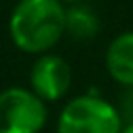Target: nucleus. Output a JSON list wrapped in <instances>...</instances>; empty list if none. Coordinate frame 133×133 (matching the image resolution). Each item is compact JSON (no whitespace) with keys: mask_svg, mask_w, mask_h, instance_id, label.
Returning <instances> with one entry per match:
<instances>
[{"mask_svg":"<svg viewBox=\"0 0 133 133\" xmlns=\"http://www.w3.org/2000/svg\"><path fill=\"white\" fill-rule=\"evenodd\" d=\"M64 15L60 0H19L8 23L10 37L21 50H48L64 31Z\"/></svg>","mask_w":133,"mask_h":133,"instance_id":"1","label":"nucleus"},{"mask_svg":"<svg viewBox=\"0 0 133 133\" xmlns=\"http://www.w3.org/2000/svg\"><path fill=\"white\" fill-rule=\"evenodd\" d=\"M121 114L98 96H77L60 112L58 133H121Z\"/></svg>","mask_w":133,"mask_h":133,"instance_id":"2","label":"nucleus"},{"mask_svg":"<svg viewBox=\"0 0 133 133\" xmlns=\"http://www.w3.org/2000/svg\"><path fill=\"white\" fill-rule=\"evenodd\" d=\"M46 123V104L25 87L0 91V133H37Z\"/></svg>","mask_w":133,"mask_h":133,"instance_id":"3","label":"nucleus"},{"mask_svg":"<svg viewBox=\"0 0 133 133\" xmlns=\"http://www.w3.org/2000/svg\"><path fill=\"white\" fill-rule=\"evenodd\" d=\"M29 79L35 96L42 100H56L69 89L71 66L58 54H42L33 62Z\"/></svg>","mask_w":133,"mask_h":133,"instance_id":"4","label":"nucleus"},{"mask_svg":"<svg viewBox=\"0 0 133 133\" xmlns=\"http://www.w3.org/2000/svg\"><path fill=\"white\" fill-rule=\"evenodd\" d=\"M106 66L116 81L133 85V31L118 33L108 44Z\"/></svg>","mask_w":133,"mask_h":133,"instance_id":"5","label":"nucleus"},{"mask_svg":"<svg viewBox=\"0 0 133 133\" xmlns=\"http://www.w3.org/2000/svg\"><path fill=\"white\" fill-rule=\"evenodd\" d=\"M98 17L87 6H73L64 15V29L77 37H91L98 31Z\"/></svg>","mask_w":133,"mask_h":133,"instance_id":"6","label":"nucleus"},{"mask_svg":"<svg viewBox=\"0 0 133 133\" xmlns=\"http://www.w3.org/2000/svg\"><path fill=\"white\" fill-rule=\"evenodd\" d=\"M121 133H133V121H131L129 125H125V127L121 129Z\"/></svg>","mask_w":133,"mask_h":133,"instance_id":"7","label":"nucleus"}]
</instances>
